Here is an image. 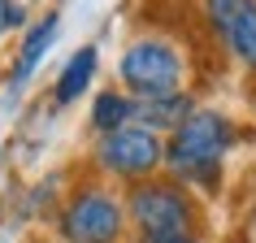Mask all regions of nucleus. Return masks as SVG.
<instances>
[{
  "instance_id": "obj_6",
  "label": "nucleus",
  "mask_w": 256,
  "mask_h": 243,
  "mask_svg": "<svg viewBox=\"0 0 256 243\" xmlns=\"http://www.w3.org/2000/svg\"><path fill=\"white\" fill-rule=\"evenodd\" d=\"M204 26L248 74H256V0H204Z\"/></svg>"
},
{
  "instance_id": "obj_3",
  "label": "nucleus",
  "mask_w": 256,
  "mask_h": 243,
  "mask_svg": "<svg viewBox=\"0 0 256 243\" xmlns=\"http://www.w3.org/2000/svg\"><path fill=\"white\" fill-rule=\"evenodd\" d=\"M56 234L61 243H130L126 196L104 178L70 187L56 208Z\"/></svg>"
},
{
  "instance_id": "obj_10",
  "label": "nucleus",
  "mask_w": 256,
  "mask_h": 243,
  "mask_svg": "<svg viewBox=\"0 0 256 243\" xmlns=\"http://www.w3.org/2000/svg\"><path fill=\"white\" fill-rule=\"evenodd\" d=\"M135 122V100L122 92V87H100L92 100V130L96 135H108V130H122Z\"/></svg>"
},
{
  "instance_id": "obj_4",
  "label": "nucleus",
  "mask_w": 256,
  "mask_h": 243,
  "mask_svg": "<svg viewBox=\"0 0 256 243\" xmlns=\"http://www.w3.org/2000/svg\"><path fill=\"white\" fill-rule=\"evenodd\" d=\"M118 82L130 100H152L187 87V52L170 35H135L118 56Z\"/></svg>"
},
{
  "instance_id": "obj_9",
  "label": "nucleus",
  "mask_w": 256,
  "mask_h": 243,
  "mask_svg": "<svg viewBox=\"0 0 256 243\" xmlns=\"http://www.w3.org/2000/svg\"><path fill=\"white\" fill-rule=\"evenodd\" d=\"M96 70H100V52H96V44H82L78 52L70 56L61 74H56V87H52V104H74L87 96V87L96 82Z\"/></svg>"
},
{
  "instance_id": "obj_8",
  "label": "nucleus",
  "mask_w": 256,
  "mask_h": 243,
  "mask_svg": "<svg viewBox=\"0 0 256 243\" xmlns=\"http://www.w3.org/2000/svg\"><path fill=\"white\" fill-rule=\"evenodd\" d=\"M56 30H61V14H44L40 22L26 30V40H22V48H18V61H14V70H9V87H14V92H22L26 78L40 70V61L56 44Z\"/></svg>"
},
{
  "instance_id": "obj_7",
  "label": "nucleus",
  "mask_w": 256,
  "mask_h": 243,
  "mask_svg": "<svg viewBox=\"0 0 256 243\" xmlns=\"http://www.w3.org/2000/svg\"><path fill=\"white\" fill-rule=\"evenodd\" d=\"M200 108V100H196V92H170V96H152V100H135V122L139 126H148V130H156V135H170L174 126H182V122L191 118Z\"/></svg>"
},
{
  "instance_id": "obj_2",
  "label": "nucleus",
  "mask_w": 256,
  "mask_h": 243,
  "mask_svg": "<svg viewBox=\"0 0 256 243\" xmlns=\"http://www.w3.org/2000/svg\"><path fill=\"white\" fill-rule=\"evenodd\" d=\"M126 222H130V239L135 243H170V239H204L208 213H204V196L161 174L144 178L135 187H126Z\"/></svg>"
},
{
  "instance_id": "obj_11",
  "label": "nucleus",
  "mask_w": 256,
  "mask_h": 243,
  "mask_svg": "<svg viewBox=\"0 0 256 243\" xmlns=\"http://www.w3.org/2000/svg\"><path fill=\"white\" fill-rule=\"evenodd\" d=\"M26 26V4L22 0H0V35Z\"/></svg>"
},
{
  "instance_id": "obj_12",
  "label": "nucleus",
  "mask_w": 256,
  "mask_h": 243,
  "mask_svg": "<svg viewBox=\"0 0 256 243\" xmlns=\"http://www.w3.org/2000/svg\"><path fill=\"white\" fill-rule=\"evenodd\" d=\"M170 243H208V239H170Z\"/></svg>"
},
{
  "instance_id": "obj_5",
  "label": "nucleus",
  "mask_w": 256,
  "mask_h": 243,
  "mask_svg": "<svg viewBox=\"0 0 256 243\" xmlns=\"http://www.w3.org/2000/svg\"><path fill=\"white\" fill-rule=\"evenodd\" d=\"M92 165H96V174H104V182L135 187V182L165 170V135L139 126V122L122 126V130H108V135H96Z\"/></svg>"
},
{
  "instance_id": "obj_1",
  "label": "nucleus",
  "mask_w": 256,
  "mask_h": 243,
  "mask_svg": "<svg viewBox=\"0 0 256 243\" xmlns=\"http://www.w3.org/2000/svg\"><path fill=\"white\" fill-rule=\"evenodd\" d=\"M243 144L239 122L222 108H196L165 135V174L187 182L196 196H217L226 182V156Z\"/></svg>"
}]
</instances>
